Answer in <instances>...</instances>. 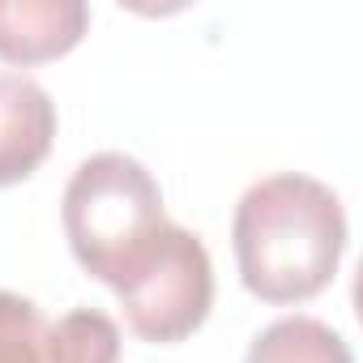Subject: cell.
I'll return each mask as SVG.
<instances>
[{"label": "cell", "instance_id": "cell-1", "mask_svg": "<svg viewBox=\"0 0 363 363\" xmlns=\"http://www.w3.org/2000/svg\"><path fill=\"white\" fill-rule=\"evenodd\" d=\"M235 265L261 303H303L320 295L346 252V210L329 184L282 171L240 197L231 223Z\"/></svg>", "mask_w": 363, "mask_h": 363}, {"label": "cell", "instance_id": "cell-2", "mask_svg": "<svg viewBox=\"0 0 363 363\" xmlns=\"http://www.w3.org/2000/svg\"><path fill=\"white\" fill-rule=\"evenodd\" d=\"M60 218L77 265L111 291H120L145 265L162 227L171 223L158 179L120 150L90 154L69 175Z\"/></svg>", "mask_w": 363, "mask_h": 363}, {"label": "cell", "instance_id": "cell-3", "mask_svg": "<svg viewBox=\"0 0 363 363\" xmlns=\"http://www.w3.org/2000/svg\"><path fill=\"white\" fill-rule=\"evenodd\" d=\"M124 320L137 337L175 346L197 333L214 308V265L201 235L167 223L145 265L116 291Z\"/></svg>", "mask_w": 363, "mask_h": 363}, {"label": "cell", "instance_id": "cell-4", "mask_svg": "<svg viewBox=\"0 0 363 363\" xmlns=\"http://www.w3.org/2000/svg\"><path fill=\"white\" fill-rule=\"evenodd\" d=\"M56 141V103L22 73H0V189L39 171Z\"/></svg>", "mask_w": 363, "mask_h": 363}, {"label": "cell", "instance_id": "cell-5", "mask_svg": "<svg viewBox=\"0 0 363 363\" xmlns=\"http://www.w3.org/2000/svg\"><path fill=\"white\" fill-rule=\"evenodd\" d=\"M90 9L82 0H0V60L30 69L82 43Z\"/></svg>", "mask_w": 363, "mask_h": 363}, {"label": "cell", "instance_id": "cell-6", "mask_svg": "<svg viewBox=\"0 0 363 363\" xmlns=\"http://www.w3.org/2000/svg\"><path fill=\"white\" fill-rule=\"evenodd\" d=\"M244 363H354L346 337L316 316H282L265 325Z\"/></svg>", "mask_w": 363, "mask_h": 363}, {"label": "cell", "instance_id": "cell-7", "mask_svg": "<svg viewBox=\"0 0 363 363\" xmlns=\"http://www.w3.org/2000/svg\"><path fill=\"white\" fill-rule=\"evenodd\" d=\"M48 359L52 363H116L120 329L99 308H73L48 329Z\"/></svg>", "mask_w": 363, "mask_h": 363}, {"label": "cell", "instance_id": "cell-8", "mask_svg": "<svg viewBox=\"0 0 363 363\" xmlns=\"http://www.w3.org/2000/svg\"><path fill=\"white\" fill-rule=\"evenodd\" d=\"M48 316L26 295L0 291V363H52L48 359Z\"/></svg>", "mask_w": 363, "mask_h": 363}]
</instances>
